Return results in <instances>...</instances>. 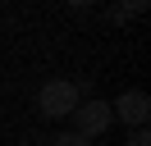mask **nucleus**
<instances>
[{
    "label": "nucleus",
    "mask_w": 151,
    "mask_h": 146,
    "mask_svg": "<svg viewBox=\"0 0 151 146\" xmlns=\"http://www.w3.org/2000/svg\"><path fill=\"white\" fill-rule=\"evenodd\" d=\"M110 14H114V18L124 23V18H137V14H147V5H142V0H133V5H114Z\"/></svg>",
    "instance_id": "nucleus-4"
},
{
    "label": "nucleus",
    "mask_w": 151,
    "mask_h": 146,
    "mask_svg": "<svg viewBox=\"0 0 151 146\" xmlns=\"http://www.w3.org/2000/svg\"><path fill=\"white\" fill-rule=\"evenodd\" d=\"M69 119H73V132H78V137H87V142H92V137H101L105 128L114 123L110 100H96V96H87V105H78Z\"/></svg>",
    "instance_id": "nucleus-2"
},
{
    "label": "nucleus",
    "mask_w": 151,
    "mask_h": 146,
    "mask_svg": "<svg viewBox=\"0 0 151 146\" xmlns=\"http://www.w3.org/2000/svg\"><path fill=\"white\" fill-rule=\"evenodd\" d=\"M128 146H151V132H147V128H133V137H128Z\"/></svg>",
    "instance_id": "nucleus-6"
},
{
    "label": "nucleus",
    "mask_w": 151,
    "mask_h": 146,
    "mask_svg": "<svg viewBox=\"0 0 151 146\" xmlns=\"http://www.w3.org/2000/svg\"><path fill=\"white\" fill-rule=\"evenodd\" d=\"M37 105H41V114H46V119H69L78 105H83V91H78V82L55 78V82H46V87H41Z\"/></svg>",
    "instance_id": "nucleus-1"
},
{
    "label": "nucleus",
    "mask_w": 151,
    "mask_h": 146,
    "mask_svg": "<svg viewBox=\"0 0 151 146\" xmlns=\"http://www.w3.org/2000/svg\"><path fill=\"white\" fill-rule=\"evenodd\" d=\"M50 146H92V142H87V137H78V132H60Z\"/></svg>",
    "instance_id": "nucleus-5"
},
{
    "label": "nucleus",
    "mask_w": 151,
    "mask_h": 146,
    "mask_svg": "<svg viewBox=\"0 0 151 146\" xmlns=\"http://www.w3.org/2000/svg\"><path fill=\"white\" fill-rule=\"evenodd\" d=\"M110 114L124 119L128 128H147V119H151V96H147L142 87H128V91H119V96L110 100Z\"/></svg>",
    "instance_id": "nucleus-3"
}]
</instances>
